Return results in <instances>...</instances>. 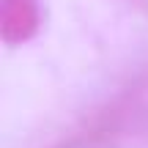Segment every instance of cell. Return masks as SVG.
I'll use <instances>...</instances> for the list:
<instances>
[{"label": "cell", "mask_w": 148, "mask_h": 148, "mask_svg": "<svg viewBox=\"0 0 148 148\" xmlns=\"http://www.w3.org/2000/svg\"><path fill=\"white\" fill-rule=\"evenodd\" d=\"M38 30V0H0V36L5 44H25Z\"/></svg>", "instance_id": "1"}]
</instances>
